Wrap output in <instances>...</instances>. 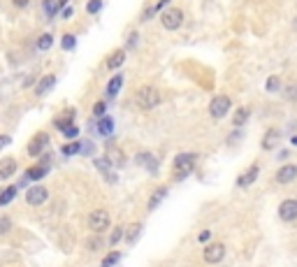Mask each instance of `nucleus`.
I'll return each instance as SVG.
<instances>
[{"label": "nucleus", "mask_w": 297, "mask_h": 267, "mask_svg": "<svg viewBox=\"0 0 297 267\" xmlns=\"http://www.w3.org/2000/svg\"><path fill=\"white\" fill-rule=\"evenodd\" d=\"M195 160H198V156L191 153V151L188 153H176V158H174V179L176 181L186 179L193 170H195Z\"/></svg>", "instance_id": "nucleus-1"}, {"label": "nucleus", "mask_w": 297, "mask_h": 267, "mask_svg": "<svg viewBox=\"0 0 297 267\" xmlns=\"http://www.w3.org/2000/svg\"><path fill=\"white\" fill-rule=\"evenodd\" d=\"M135 100H137V107H142L144 112H148V109L158 107L160 103V93L156 86H142L137 91V95H135Z\"/></svg>", "instance_id": "nucleus-2"}, {"label": "nucleus", "mask_w": 297, "mask_h": 267, "mask_svg": "<svg viewBox=\"0 0 297 267\" xmlns=\"http://www.w3.org/2000/svg\"><path fill=\"white\" fill-rule=\"evenodd\" d=\"M88 228L93 232H105L109 228V212L105 209H95V212L88 214Z\"/></svg>", "instance_id": "nucleus-3"}, {"label": "nucleus", "mask_w": 297, "mask_h": 267, "mask_svg": "<svg viewBox=\"0 0 297 267\" xmlns=\"http://www.w3.org/2000/svg\"><path fill=\"white\" fill-rule=\"evenodd\" d=\"M230 107H232V100L228 95H214V100L209 103V114L214 119H223L230 112Z\"/></svg>", "instance_id": "nucleus-4"}, {"label": "nucleus", "mask_w": 297, "mask_h": 267, "mask_svg": "<svg viewBox=\"0 0 297 267\" xmlns=\"http://www.w3.org/2000/svg\"><path fill=\"white\" fill-rule=\"evenodd\" d=\"M202 258H204V262H209V265H218V262L226 258V244H220V242L209 244L207 249H204Z\"/></svg>", "instance_id": "nucleus-5"}, {"label": "nucleus", "mask_w": 297, "mask_h": 267, "mask_svg": "<svg viewBox=\"0 0 297 267\" xmlns=\"http://www.w3.org/2000/svg\"><path fill=\"white\" fill-rule=\"evenodd\" d=\"M47 200H49V191H47L44 186H30L26 191V202L30 207H40V205H44Z\"/></svg>", "instance_id": "nucleus-6"}, {"label": "nucleus", "mask_w": 297, "mask_h": 267, "mask_svg": "<svg viewBox=\"0 0 297 267\" xmlns=\"http://www.w3.org/2000/svg\"><path fill=\"white\" fill-rule=\"evenodd\" d=\"M160 23H163V28H167V30H176V28L183 23V12L181 10H167L160 14Z\"/></svg>", "instance_id": "nucleus-7"}, {"label": "nucleus", "mask_w": 297, "mask_h": 267, "mask_svg": "<svg viewBox=\"0 0 297 267\" xmlns=\"http://www.w3.org/2000/svg\"><path fill=\"white\" fill-rule=\"evenodd\" d=\"M279 218L281 221H288V223L297 221V200L295 197H288V200H283L279 205Z\"/></svg>", "instance_id": "nucleus-8"}, {"label": "nucleus", "mask_w": 297, "mask_h": 267, "mask_svg": "<svg viewBox=\"0 0 297 267\" xmlns=\"http://www.w3.org/2000/svg\"><path fill=\"white\" fill-rule=\"evenodd\" d=\"M47 144H49V135L47 132H38V135L28 142V147H26V151H28V156H42L44 153V149H47Z\"/></svg>", "instance_id": "nucleus-9"}, {"label": "nucleus", "mask_w": 297, "mask_h": 267, "mask_svg": "<svg viewBox=\"0 0 297 267\" xmlns=\"http://www.w3.org/2000/svg\"><path fill=\"white\" fill-rule=\"evenodd\" d=\"M47 175H49V165H44V163L33 165V168H28L26 172H23L21 184H28V181H40V179H44Z\"/></svg>", "instance_id": "nucleus-10"}, {"label": "nucleus", "mask_w": 297, "mask_h": 267, "mask_svg": "<svg viewBox=\"0 0 297 267\" xmlns=\"http://www.w3.org/2000/svg\"><path fill=\"white\" fill-rule=\"evenodd\" d=\"M297 181V165L286 163L276 170V184H292Z\"/></svg>", "instance_id": "nucleus-11"}, {"label": "nucleus", "mask_w": 297, "mask_h": 267, "mask_svg": "<svg viewBox=\"0 0 297 267\" xmlns=\"http://www.w3.org/2000/svg\"><path fill=\"white\" fill-rule=\"evenodd\" d=\"M135 163H137L139 168L148 170L151 175H156V172H158V160H156V156H154V153H148V151L137 153V156H135Z\"/></svg>", "instance_id": "nucleus-12"}, {"label": "nucleus", "mask_w": 297, "mask_h": 267, "mask_svg": "<svg viewBox=\"0 0 297 267\" xmlns=\"http://www.w3.org/2000/svg\"><path fill=\"white\" fill-rule=\"evenodd\" d=\"M105 158L109 160V165H114V168H123V165H126V153L116 147V144H107Z\"/></svg>", "instance_id": "nucleus-13"}, {"label": "nucleus", "mask_w": 297, "mask_h": 267, "mask_svg": "<svg viewBox=\"0 0 297 267\" xmlns=\"http://www.w3.org/2000/svg\"><path fill=\"white\" fill-rule=\"evenodd\" d=\"M258 175H260V168H258V165H251V168H248L246 172H244V175L237 179V186H239V188H248L251 184H255Z\"/></svg>", "instance_id": "nucleus-14"}, {"label": "nucleus", "mask_w": 297, "mask_h": 267, "mask_svg": "<svg viewBox=\"0 0 297 267\" xmlns=\"http://www.w3.org/2000/svg\"><path fill=\"white\" fill-rule=\"evenodd\" d=\"M279 140H281V130H276V128H272V130H267V132H265V137H263V144H260V147H263L265 151H270V149H274L276 144H279Z\"/></svg>", "instance_id": "nucleus-15"}, {"label": "nucleus", "mask_w": 297, "mask_h": 267, "mask_svg": "<svg viewBox=\"0 0 297 267\" xmlns=\"http://www.w3.org/2000/svg\"><path fill=\"white\" fill-rule=\"evenodd\" d=\"M123 63H126V49H119L107 58V70H119Z\"/></svg>", "instance_id": "nucleus-16"}, {"label": "nucleus", "mask_w": 297, "mask_h": 267, "mask_svg": "<svg viewBox=\"0 0 297 267\" xmlns=\"http://www.w3.org/2000/svg\"><path fill=\"white\" fill-rule=\"evenodd\" d=\"M14 172H17V160L14 158L0 160V179H10Z\"/></svg>", "instance_id": "nucleus-17"}, {"label": "nucleus", "mask_w": 297, "mask_h": 267, "mask_svg": "<svg viewBox=\"0 0 297 267\" xmlns=\"http://www.w3.org/2000/svg\"><path fill=\"white\" fill-rule=\"evenodd\" d=\"M98 132L102 137H109L112 132H114V119L112 116H100L98 121Z\"/></svg>", "instance_id": "nucleus-18"}, {"label": "nucleus", "mask_w": 297, "mask_h": 267, "mask_svg": "<svg viewBox=\"0 0 297 267\" xmlns=\"http://www.w3.org/2000/svg\"><path fill=\"white\" fill-rule=\"evenodd\" d=\"M54 84H56V77L54 75L42 77V79H40V84H38V88H35V95H44V93H49L51 88H54Z\"/></svg>", "instance_id": "nucleus-19"}, {"label": "nucleus", "mask_w": 297, "mask_h": 267, "mask_svg": "<svg viewBox=\"0 0 297 267\" xmlns=\"http://www.w3.org/2000/svg\"><path fill=\"white\" fill-rule=\"evenodd\" d=\"M248 116H251V109H248V107H239L235 114H232V125H235V128H242V125L248 121Z\"/></svg>", "instance_id": "nucleus-20"}, {"label": "nucleus", "mask_w": 297, "mask_h": 267, "mask_svg": "<svg viewBox=\"0 0 297 267\" xmlns=\"http://www.w3.org/2000/svg\"><path fill=\"white\" fill-rule=\"evenodd\" d=\"M167 193H170V188H167V186H160L158 191H154V195H151V200H148V212H154L160 202H163V197H165Z\"/></svg>", "instance_id": "nucleus-21"}, {"label": "nucleus", "mask_w": 297, "mask_h": 267, "mask_svg": "<svg viewBox=\"0 0 297 267\" xmlns=\"http://www.w3.org/2000/svg\"><path fill=\"white\" fill-rule=\"evenodd\" d=\"M121 86H123V75H114L109 79V84H107V95H109V98H114L116 93L121 91Z\"/></svg>", "instance_id": "nucleus-22"}, {"label": "nucleus", "mask_w": 297, "mask_h": 267, "mask_svg": "<svg viewBox=\"0 0 297 267\" xmlns=\"http://www.w3.org/2000/svg\"><path fill=\"white\" fill-rule=\"evenodd\" d=\"M72 119H75V109H70L67 114L58 116V119H54V125L58 128V130H65L67 125H72Z\"/></svg>", "instance_id": "nucleus-23"}, {"label": "nucleus", "mask_w": 297, "mask_h": 267, "mask_svg": "<svg viewBox=\"0 0 297 267\" xmlns=\"http://www.w3.org/2000/svg\"><path fill=\"white\" fill-rule=\"evenodd\" d=\"M17 197V186H10V188H5V191L0 193V207H5V205H10L12 200Z\"/></svg>", "instance_id": "nucleus-24"}, {"label": "nucleus", "mask_w": 297, "mask_h": 267, "mask_svg": "<svg viewBox=\"0 0 297 267\" xmlns=\"http://www.w3.org/2000/svg\"><path fill=\"white\" fill-rule=\"evenodd\" d=\"M139 232H142V225L132 223L130 228L126 230V242H128V244H135V242H137V237H139Z\"/></svg>", "instance_id": "nucleus-25"}, {"label": "nucleus", "mask_w": 297, "mask_h": 267, "mask_svg": "<svg viewBox=\"0 0 297 267\" xmlns=\"http://www.w3.org/2000/svg\"><path fill=\"white\" fill-rule=\"evenodd\" d=\"M42 12L47 19H51L56 12H58V3H56V0H42Z\"/></svg>", "instance_id": "nucleus-26"}, {"label": "nucleus", "mask_w": 297, "mask_h": 267, "mask_svg": "<svg viewBox=\"0 0 297 267\" xmlns=\"http://www.w3.org/2000/svg\"><path fill=\"white\" fill-rule=\"evenodd\" d=\"M51 44H54V35H51V33H44L42 38L38 40V51H49Z\"/></svg>", "instance_id": "nucleus-27"}, {"label": "nucleus", "mask_w": 297, "mask_h": 267, "mask_svg": "<svg viewBox=\"0 0 297 267\" xmlns=\"http://www.w3.org/2000/svg\"><path fill=\"white\" fill-rule=\"evenodd\" d=\"M265 91L267 93H279L281 91V79L276 75H272L267 82H265Z\"/></svg>", "instance_id": "nucleus-28"}, {"label": "nucleus", "mask_w": 297, "mask_h": 267, "mask_svg": "<svg viewBox=\"0 0 297 267\" xmlns=\"http://www.w3.org/2000/svg\"><path fill=\"white\" fill-rule=\"evenodd\" d=\"M119 260H121V253H119V251H112V253H107V256L102 258L100 267H114Z\"/></svg>", "instance_id": "nucleus-29"}, {"label": "nucleus", "mask_w": 297, "mask_h": 267, "mask_svg": "<svg viewBox=\"0 0 297 267\" xmlns=\"http://www.w3.org/2000/svg\"><path fill=\"white\" fill-rule=\"evenodd\" d=\"M61 47H63V51H72L75 47H77V38H75L72 33H65L61 40Z\"/></svg>", "instance_id": "nucleus-30"}, {"label": "nucleus", "mask_w": 297, "mask_h": 267, "mask_svg": "<svg viewBox=\"0 0 297 267\" xmlns=\"http://www.w3.org/2000/svg\"><path fill=\"white\" fill-rule=\"evenodd\" d=\"M63 156H77L82 151V142H70V144H63Z\"/></svg>", "instance_id": "nucleus-31"}, {"label": "nucleus", "mask_w": 297, "mask_h": 267, "mask_svg": "<svg viewBox=\"0 0 297 267\" xmlns=\"http://www.w3.org/2000/svg\"><path fill=\"white\" fill-rule=\"evenodd\" d=\"M100 232H95L93 237H88L86 240V249H91V251H98V249H102V244H105V240L102 237H98Z\"/></svg>", "instance_id": "nucleus-32"}, {"label": "nucleus", "mask_w": 297, "mask_h": 267, "mask_svg": "<svg viewBox=\"0 0 297 267\" xmlns=\"http://www.w3.org/2000/svg\"><path fill=\"white\" fill-rule=\"evenodd\" d=\"M123 237H126V228H121V225H116L114 230H112V237H109V244L112 246H116L119 244V242L123 240Z\"/></svg>", "instance_id": "nucleus-33"}, {"label": "nucleus", "mask_w": 297, "mask_h": 267, "mask_svg": "<svg viewBox=\"0 0 297 267\" xmlns=\"http://www.w3.org/2000/svg\"><path fill=\"white\" fill-rule=\"evenodd\" d=\"M100 10H102V0H88V5H86L88 14H98Z\"/></svg>", "instance_id": "nucleus-34"}, {"label": "nucleus", "mask_w": 297, "mask_h": 267, "mask_svg": "<svg viewBox=\"0 0 297 267\" xmlns=\"http://www.w3.org/2000/svg\"><path fill=\"white\" fill-rule=\"evenodd\" d=\"M105 112H107V103H102V100H98V103L93 105V114L100 119V116H105Z\"/></svg>", "instance_id": "nucleus-35"}, {"label": "nucleus", "mask_w": 297, "mask_h": 267, "mask_svg": "<svg viewBox=\"0 0 297 267\" xmlns=\"http://www.w3.org/2000/svg\"><path fill=\"white\" fill-rule=\"evenodd\" d=\"M10 228H12V221H10V216H0V235L10 232Z\"/></svg>", "instance_id": "nucleus-36"}, {"label": "nucleus", "mask_w": 297, "mask_h": 267, "mask_svg": "<svg viewBox=\"0 0 297 267\" xmlns=\"http://www.w3.org/2000/svg\"><path fill=\"white\" fill-rule=\"evenodd\" d=\"M63 135H65L67 140H75V137L79 135V128H77V125H75V123H72V125H67L65 130H63Z\"/></svg>", "instance_id": "nucleus-37"}, {"label": "nucleus", "mask_w": 297, "mask_h": 267, "mask_svg": "<svg viewBox=\"0 0 297 267\" xmlns=\"http://www.w3.org/2000/svg\"><path fill=\"white\" fill-rule=\"evenodd\" d=\"M93 142H82V151L79 153H86V156H91V153H93Z\"/></svg>", "instance_id": "nucleus-38"}, {"label": "nucleus", "mask_w": 297, "mask_h": 267, "mask_svg": "<svg viewBox=\"0 0 297 267\" xmlns=\"http://www.w3.org/2000/svg\"><path fill=\"white\" fill-rule=\"evenodd\" d=\"M286 98L297 100V84H292V86H288V88H286Z\"/></svg>", "instance_id": "nucleus-39"}, {"label": "nucleus", "mask_w": 297, "mask_h": 267, "mask_svg": "<svg viewBox=\"0 0 297 267\" xmlns=\"http://www.w3.org/2000/svg\"><path fill=\"white\" fill-rule=\"evenodd\" d=\"M200 242H202V244H207V242L211 240V230H202V232H200V237H198Z\"/></svg>", "instance_id": "nucleus-40"}, {"label": "nucleus", "mask_w": 297, "mask_h": 267, "mask_svg": "<svg viewBox=\"0 0 297 267\" xmlns=\"http://www.w3.org/2000/svg\"><path fill=\"white\" fill-rule=\"evenodd\" d=\"M137 47V33H130V38H128V49H135Z\"/></svg>", "instance_id": "nucleus-41"}, {"label": "nucleus", "mask_w": 297, "mask_h": 267, "mask_svg": "<svg viewBox=\"0 0 297 267\" xmlns=\"http://www.w3.org/2000/svg\"><path fill=\"white\" fill-rule=\"evenodd\" d=\"M7 144H12V137L10 135H0V151H3Z\"/></svg>", "instance_id": "nucleus-42"}, {"label": "nucleus", "mask_w": 297, "mask_h": 267, "mask_svg": "<svg viewBox=\"0 0 297 267\" xmlns=\"http://www.w3.org/2000/svg\"><path fill=\"white\" fill-rule=\"evenodd\" d=\"M28 3H30V0H12V5H14V7H19V10L28 7Z\"/></svg>", "instance_id": "nucleus-43"}, {"label": "nucleus", "mask_w": 297, "mask_h": 267, "mask_svg": "<svg viewBox=\"0 0 297 267\" xmlns=\"http://www.w3.org/2000/svg\"><path fill=\"white\" fill-rule=\"evenodd\" d=\"M167 3H170V0H158V3H156V5H154V12H160V10H163V7L167 5Z\"/></svg>", "instance_id": "nucleus-44"}, {"label": "nucleus", "mask_w": 297, "mask_h": 267, "mask_svg": "<svg viewBox=\"0 0 297 267\" xmlns=\"http://www.w3.org/2000/svg\"><path fill=\"white\" fill-rule=\"evenodd\" d=\"M61 17H63V19H70V17H72V7H65Z\"/></svg>", "instance_id": "nucleus-45"}, {"label": "nucleus", "mask_w": 297, "mask_h": 267, "mask_svg": "<svg viewBox=\"0 0 297 267\" xmlns=\"http://www.w3.org/2000/svg\"><path fill=\"white\" fill-rule=\"evenodd\" d=\"M290 144H292V147H297V135H292V137H290Z\"/></svg>", "instance_id": "nucleus-46"}]
</instances>
